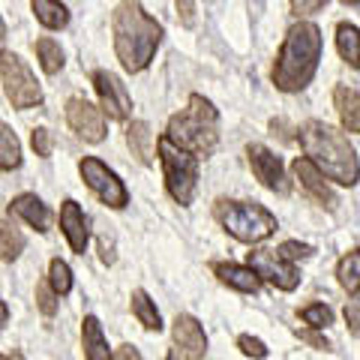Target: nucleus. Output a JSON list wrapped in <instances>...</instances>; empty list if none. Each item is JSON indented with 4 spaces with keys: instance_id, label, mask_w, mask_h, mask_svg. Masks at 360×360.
I'll return each mask as SVG.
<instances>
[{
    "instance_id": "nucleus-1",
    "label": "nucleus",
    "mask_w": 360,
    "mask_h": 360,
    "mask_svg": "<svg viewBox=\"0 0 360 360\" xmlns=\"http://www.w3.org/2000/svg\"><path fill=\"white\" fill-rule=\"evenodd\" d=\"M297 139H300V148L307 150V160L319 172H324L330 180H336L342 186L357 184V177H360L357 156L340 129H333L321 120H309L297 129Z\"/></svg>"
},
{
    "instance_id": "nucleus-2",
    "label": "nucleus",
    "mask_w": 360,
    "mask_h": 360,
    "mask_svg": "<svg viewBox=\"0 0 360 360\" xmlns=\"http://www.w3.org/2000/svg\"><path fill=\"white\" fill-rule=\"evenodd\" d=\"M115 30V51L127 72H141L153 60L162 39L160 21L150 18L139 4H120L111 15Z\"/></svg>"
},
{
    "instance_id": "nucleus-3",
    "label": "nucleus",
    "mask_w": 360,
    "mask_h": 360,
    "mask_svg": "<svg viewBox=\"0 0 360 360\" xmlns=\"http://www.w3.org/2000/svg\"><path fill=\"white\" fill-rule=\"evenodd\" d=\"M321 60V30L303 21V25H295L285 33V42L279 49V58L274 63V84L285 94H295V90H303L315 70H319Z\"/></svg>"
},
{
    "instance_id": "nucleus-4",
    "label": "nucleus",
    "mask_w": 360,
    "mask_h": 360,
    "mask_svg": "<svg viewBox=\"0 0 360 360\" xmlns=\"http://www.w3.org/2000/svg\"><path fill=\"white\" fill-rule=\"evenodd\" d=\"M217 108L201 94L189 96V108L174 115L168 120L165 139L174 144V148L193 153V156H210L217 150Z\"/></svg>"
},
{
    "instance_id": "nucleus-5",
    "label": "nucleus",
    "mask_w": 360,
    "mask_h": 360,
    "mask_svg": "<svg viewBox=\"0 0 360 360\" xmlns=\"http://www.w3.org/2000/svg\"><path fill=\"white\" fill-rule=\"evenodd\" d=\"M213 213H217L222 229L243 243H262L276 231V217L270 210H264L262 205H252V201L219 198Z\"/></svg>"
},
{
    "instance_id": "nucleus-6",
    "label": "nucleus",
    "mask_w": 360,
    "mask_h": 360,
    "mask_svg": "<svg viewBox=\"0 0 360 360\" xmlns=\"http://www.w3.org/2000/svg\"><path fill=\"white\" fill-rule=\"evenodd\" d=\"M156 150H160V160H162L168 193H172L177 205H189L195 195V184H198V156L174 148L165 135L156 141Z\"/></svg>"
},
{
    "instance_id": "nucleus-7",
    "label": "nucleus",
    "mask_w": 360,
    "mask_h": 360,
    "mask_svg": "<svg viewBox=\"0 0 360 360\" xmlns=\"http://www.w3.org/2000/svg\"><path fill=\"white\" fill-rule=\"evenodd\" d=\"M0 78H4V90L15 108H33L42 103L39 82L33 78L27 63L18 54H4L0 58Z\"/></svg>"
},
{
    "instance_id": "nucleus-8",
    "label": "nucleus",
    "mask_w": 360,
    "mask_h": 360,
    "mask_svg": "<svg viewBox=\"0 0 360 360\" xmlns=\"http://www.w3.org/2000/svg\"><path fill=\"white\" fill-rule=\"evenodd\" d=\"M78 172H82L84 177V184L90 186V193H94L99 201H105L108 207H127L129 205V193H127V186L120 184V177L111 172V168L105 162H99L96 156H84L82 165H78Z\"/></svg>"
},
{
    "instance_id": "nucleus-9",
    "label": "nucleus",
    "mask_w": 360,
    "mask_h": 360,
    "mask_svg": "<svg viewBox=\"0 0 360 360\" xmlns=\"http://www.w3.org/2000/svg\"><path fill=\"white\" fill-rule=\"evenodd\" d=\"M250 267L255 270L258 276H264L267 283H274L276 288H283V291H295L297 283H300V274H297V267L285 262L279 252L274 250H255L250 252Z\"/></svg>"
},
{
    "instance_id": "nucleus-10",
    "label": "nucleus",
    "mask_w": 360,
    "mask_h": 360,
    "mask_svg": "<svg viewBox=\"0 0 360 360\" xmlns=\"http://www.w3.org/2000/svg\"><path fill=\"white\" fill-rule=\"evenodd\" d=\"M246 156H250V165H252V174L262 180L267 189H274L279 195H288L291 193V184L283 172V162H279V156L274 150H267L264 144H250L246 148Z\"/></svg>"
},
{
    "instance_id": "nucleus-11",
    "label": "nucleus",
    "mask_w": 360,
    "mask_h": 360,
    "mask_svg": "<svg viewBox=\"0 0 360 360\" xmlns=\"http://www.w3.org/2000/svg\"><path fill=\"white\" fill-rule=\"evenodd\" d=\"M94 87L99 94V103H103V111L111 120H127L129 111H132V99L127 94V87L117 75H111L105 70H96L94 72Z\"/></svg>"
},
{
    "instance_id": "nucleus-12",
    "label": "nucleus",
    "mask_w": 360,
    "mask_h": 360,
    "mask_svg": "<svg viewBox=\"0 0 360 360\" xmlns=\"http://www.w3.org/2000/svg\"><path fill=\"white\" fill-rule=\"evenodd\" d=\"M66 120H70V127L78 139H84L90 144L105 139V120L99 115V108L90 105L87 99H70L66 103Z\"/></svg>"
},
{
    "instance_id": "nucleus-13",
    "label": "nucleus",
    "mask_w": 360,
    "mask_h": 360,
    "mask_svg": "<svg viewBox=\"0 0 360 360\" xmlns=\"http://www.w3.org/2000/svg\"><path fill=\"white\" fill-rule=\"evenodd\" d=\"M172 336L177 342V352L184 354L186 360H201V357H205L207 336H205V328H201L193 315H177L174 328H172Z\"/></svg>"
},
{
    "instance_id": "nucleus-14",
    "label": "nucleus",
    "mask_w": 360,
    "mask_h": 360,
    "mask_svg": "<svg viewBox=\"0 0 360 360\" xmlns=\"http://www.w3.org/2000/svg\"><path fill=\"white\" fill-rule=\"evenodd\" d=\"M291 172H295V177L300 180V186L307 189V193L319 201L321 207H328V210H333L336 207V195H333V189L324 184V177H321V172L315 168L307 156H300V160H295V165H291Z\"/></svg>"
},
{
    "instance_id": "nucleus-15",
    "label": "nucleus",
    "mask_w": 360,
    "mask_h": 360,
    "mask_svg": "<svg viewBox=\"0 0 360 360\" xmlns=\"http://www.w3.org/2000/svg\"><path fill=\"white\" fill-rule=\"evenodd\" d=\"M60 229L66 234V240H70L72 252H84V246H87V219H84L82 207H78V201H72V198L63 201V207H60Z\"/></svg>"
},
{
    "instance_id": "nucleus-16",
    "label": "nucleus",
    "mask_w": 360,
    "mask_h": 360,
    "mask_svg": "<svg viewBox=\"0 0 360 360\" xmlns=\"http://www.w3.org/2000/svg\"><path fill=\"white\" fill-rule=\"evenodd\" d=\"M213 274H217L225 285H231L234 291H243V295H255L258 285H262V279L252 267H240L234 262H217L213 264Z\"/></svg>"
},
{
    "instance_id": "nucleus-17",
    "label": "nucleus",
    "mask_w": 360,
    "mask_h": 360,
    "mask_svg": "<svg viewBox=\"0 0 360 360\" xmlns=\"http://www.w3.org/2000/svg\"><path fill=\"white\" fill-rule=\"evenodd\" d=\"M9 213L21 217L27 225H33L37 231H49V207H45L37 195H30V193L15 195L13 205H9Z\"/></svg>"
},
{
    "instance_id": "nucleus-18",
    "label": "nucleus",
    "mask_w": 360,
    "mask_h": 360,
    "mask_svg": "<svg viewBox=\"0 0 360 360\" xmlns=\"http://www.w3.org/2000/svg\"><path fill=\"white\" fill-rule=\"evenodd\" d=\"M333 103H336V111H340V120L348 132H360V94L352 87L340 84L333 90Z\"/></svg>"
},
{
    "instance_id": "nucleus-19",
    "label": "nucleus",
    "mask_w": 360,
    "mask_h": 360,
    "mask_svg": "<svg viewBox=\"0 0 360 360\" xmlns=\"http://www.w3.org/2000/svg\"><path fill=\"white\" fill-rule=\"evenodd\" d=\"M127 144H129L132 156L141 165H150V160H153V132H150L148 123H144V120H132L127 127Z\"/></svg>"
},
{
    "instance_id": "nucleus-20",
    "label": "nucleus",
    "mask_w": 360,
    "mask_h": 360,
    "mask_svg": "<svg viewBox=\"0 0 360 360\" xmlns=\"http://www.w3.org/2000/svg\"><path fill=\"white\" fill-rule=\"evenodd\" d=\"M82 342H84V357L87 360H115L108 352L103 328H99V319H94V315H87L84 324H82Z\"/></svg>"
},
{
    "instance_id": "nucleus-21",
    "label": "nucleus",
    "mask_w": 360,
    "mask_h": 360,
    "mask_svg": "<svg viewBox=\"0 0 360 360\" xmlns=\"http://www.w3.org/2000/svg\"><path fill=\"white\" fill-rule=\"evenodd\" d=\"M336 51L345 63H352L354 70H360V30L354 25H336Z\"/></svg>"
},
{
    "instance_id": "nucleus-22",
    "label": "nucleus",
    "mask_w": 360,
    "mask_h": 360,
    "mask_svg": "<svg viewBox=\"0 0 360 360\" xmlns=\"http://www.w3.org/2000/svg\"><path fill=\"white\" fill-rule=\"evenodd\" d=\"M30 9L37 13L39 25H45L49 30H60L70 25V9H66L63 4H51V0H33Z\"/></svg>"
},
{
    "instance_id": "nucleus-23",
    "label": "nucleus",
    "mask_w": 360,
    "mask_h": 360,
    "mask_svg": "<svg viewBox=\"0 0 360 360\" xmlns=\"http://www.w3.org/2000/svg\"><path fill=\"white\" fill-rule=\"evenodd\" d=\"M21 165V144L15 132L0 123V172H13Z\"/></svg>"
},
{
    "instance_id": "nucleus-24",
    "label": "nucleus",
    "mask_w": 360,
    "mask_h": 360,
    "mask_svg": "<svg viewBox=\"0 0 360 360\" xmlns=\"http://www.w3.org/2000/svg\"><path fill=\"white\" fill-rule=\"evenodd\" d=\"M336 276H340V285L348 295H357L360 291V250H352L348 255H342L340 267H336Z\"/></svg>"
},
{
    "instance_id": "nucleus-25",
    "label": "nucleus",
    "mask_w": 360,
    "mask_h": 360,
    "mask_svg": "<svg viewBox=\"0 0 360 360\" xmlns=\"http://www.w3.org/2000/svg\"><path fill=\"white\" fill-rule=\"evenodd\" d=\"M132 312L148 330H160L162 328V319H160V312H156L153 300L148 297V291H141V288L132 291Z\"/></svg>"
},
{
    "instance_id": "nucleus-26",
    "label": "nucleus",
    "mask_w": 360,
    "mask_h": 360,
    "mask_svg": "<svg viewBox=\"0 0 360 360\" xmlns=\"http://www.w3.org/2000/svg\"><path fill=\"white\" fill-rule=\"evenodd\" d=\"M21 250H25V234H21L15 225L0 222V258H4V262H15Z\"/></svg>"
},
{
    "instance_id": "nucleus-27",
    "label": "nucleus",
    "mask_w": 360,
    "mask_h": 360,
    "mask_svg": "<svg viewBox=\"0 0 360 360\" xmlns=\"http://www.w3.org/2000/svg\"><path fill=\"white\" fill-rule=\"evenodd\" d=\"M37 58H39V66L49 75L63 70V51H60V45L54 42V39H49V37L37 42Z\"/></svg>"
},
{
    "instance_id": "nucleus-28",
    "label": "nucleus",
    "mask_w": 360,
    "mask_h": 360,
    "mask_svg": "<svg viewBox=\"0 0 360 360\" xmlns=\"http://www.w3.org/2000/svg\"><path fill=\"white\" fill-rule=\"evenodd\" d=\"M49 285L54 295H70V288H72V270L66 262H60V258H54L51 267H49Z\"/></svg>"
},
{
    "instance_id": "nucleus-29",
    "label": "nucleus",
    "mask_w": 360,
    "mask_h": 360,
    "mask_svg": "<svg viewBox=\"0 0 360 360\" xmlns=\"http://www.w3.org/2000/svg\"><path fill=\"white\" fill-rule=\"evenodd\" d=\"M300 319L309 324V328H328V324L333 321V312L324 307V303H309V307H303L300 309Z\"/></svg>"
},
{
    "instance_id": "nucleus-30",
    "label": "nucleus",
    "mask_w": 360,
    "mask_h": 360,
    "mask_svg": "<svg viewBox=\"0 0 360 360\" xmlns=\"http://www.w3.org/2000/svg\"><path fill=\"white\" fill-rule=\"evenodd\" d=\"M238 348H240L246 357H255V360H264V357H267L264 342H262V340H255V336H250V333L238 336Z\"/></svg>"
},
{
    "instance_id": "nucleus-31",
    "label": "nucleus",
    "mask_w": 360,
    "mask_h": 360,
    "mask_svg": "<svg viewBox=\"0 0 360 360\" xmlns=\"http://www.w3.org/2000/svg\"><path fill=\"white\" fill-rule=\"evenodd\" d=\"M37 307H39L42 315H54V312H58V300H54V291L45 285V283L37 285Z\"/></svg>"
},
{
    "instance_id": "nucleus-32",
    "label": "nucleus",
    "mask_w": 360,
    "mask_h": 360,
    "mask_svg": "<svg viewBox=\"0 0 360 360\" xmlns=\"http://www.w3.org/2000/svg\"><path fill=\"white\" fill-rule=\"evenodd\" d=\"M279 255H283L285 262H295V258H309L312 255V246L297 243V240H285L283 246H279Z\"/></svg>"
},
{
    "instance_id": "nucleus-33",
    "label": "nucleus",
    "mask_w": 360,
    "mask_h": 360,
    "mask_svg": "<svg viewBox=\"0 0 360 360\" xmlns=\"http://www.w3.org/2000/svg\"><path fill=\"white\" fill-rule=\"evenodd\" d=\"M30 144H33V150H37V156H51V132L49 129H33Z\"/></svg>"
},
{
    "instance_id": "nucleus-34",
    "label": "nucleus",
    "mask_w": 360,
    "mask_h": 360,
    "mask_svg": "<svg viewBox=\"0 0 360 360\" xmlns=\"http://www.w3.org/2000/svg\"><path fill=\"white\" fill-rule=\"evenodd\" d=\"M345 321H348V328H352V333L360 336V303L357 300L345 303Z\"/></svg>"
},
{
    "instance_id": "nucleus-35",
    "label": "nucleus",
    "mask_w": 360,
    "mask_h": 360,
    "mask_svg": "<svg viewBox=\"0 0 360 360\" xmlns=\"http://www.w3.org/2000/svg\"><path fill=\"white\" fill-rule=\"evenodd\" d=\"M315 9H324V0H312V4H300V0H295V4H291V13L295 15H307V13H315Z\"/></svg>"
},
{
    "instance_id": "nucleus-36",
    "label": "nucleus",
    "mask_w": 360,
    "mask_h": 360,
    "mask_svg": "<svg viewBox=\"0 0 360 360\" xmlns=\"http://www.w3.org/2000/svg\"><path fill=\"white\" fill-rule=\"evenodd\" d=\"M177 13L184 15V25L186 27L195 25V4H177Z\"/></svg>"
},
{
    "instance_id": "nucleus-37",
    "label": "nucleus",
    "mask_w": 360,
    "mask_h": 360,
    "mask_svg": "<svg viewBox=\"0 0 360 360\" xmlns=\"http://www.w3.org/2000/svg\"><path fill=\"white\" fill-rule=\"evenodd\" d=\"M297 336H300V340H307V342H312L315 348H330L324 336H315V333H309V330H297Z\"/></svg>"
},
{
    "instance_id": "nucleus-38",
    "label": "nucleus",
    "mask_w": 360,
    "mask_h": 360,
    "mask_svg": "<svg viewBox=\"0 0 360 360\" xmlns=\"http://www.w3.org/2000/svg\"><path fill=\"white\" fill-rule=\"evenodd\" d=\"M115 360H141V354L135 352L132 345H120V348H117V354H115Z\"/></svg>"
},
{
    "instance_id": "nucleus-39",
    "label": "nucleus",
    "mask_w": 360,
    "mask_h": 360,
    "mask_svg": "<svg viewBox=\"0 0 360 360\" xmlns=\"http://www.w3.org/2000/svg\"><path fill=\"white\" fill-rule=\"evenodd\" d=\"M9 321V309H6V303L0 300V328H4V324Z\"/></svg>"
},
{
    "instance_id": "nucleus-40",
    "label": "nucleus",
    "mask_w": 360,
    "mask_h": 360,
    "mask_svg": "<svg viewBox=\"0 0 360 360\" xmlns=\"http://www.w3.org/2000/svg\"><path fill=\"white\" fill-rule=\"evenodd\" d=\"M4 42H6V25H4V18H0V58H4Z\"/></svg>"
},
{
    "instance_id": "nucleus-41",
    "label": "nucleus",
    "mask_w": 360,
    "mask_h": 360,
    "mask_svg": "<svg viewBox=\"0 0 360 360\" xmlns=\"http://www.w3.org/2000/svg\"><path fill=\"white\" fill-rule=\"evenodd\" d=\"M168 360H186V357H184V354H180V352H177V348H174V352H172V354H168Z\"/></svg>"
},
{
    "instance_id": "nucleus-42",
    "label": "nucleus",
    "mask_w": 360,
    "mask_h": 360,
    "mask_svg": "<svg viewBox=\"0 0 360 360\" xmlns=\"http://www.w3.org/2000/svg\"><path fill=\"white\" fill-rule=\"evenodd\" d=\"M0 360H9V357H4V354H0Z\"/></svg>"
}]
</instances>
